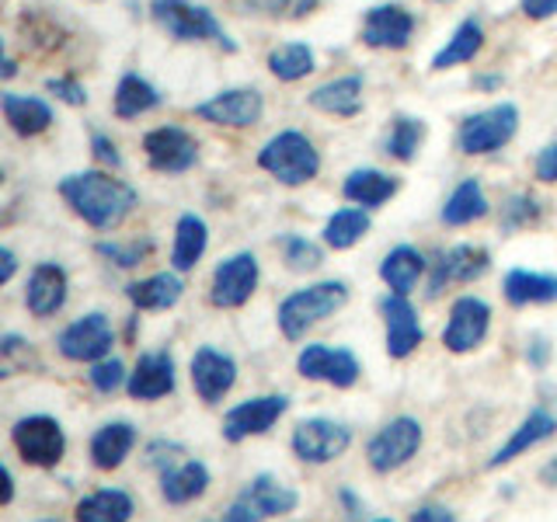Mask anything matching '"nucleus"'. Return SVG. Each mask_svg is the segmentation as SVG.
Here are the masks:
<instances>
[{"label":"nucleus","mask_w":557,"mask_h":522,"mask_svg":"<svg viewBox=\"0 0 557 522\" xmlns=\"http://www.w3.org/2000/svg\"><path fill=\"white\" fill-rule=\"evenodd\" d=\"M60 196L87 226H95V231H115V226L133 213L139 199L133 185L119 182L104 171L70 174V178L60 182Z\"/></svg>","instance_id":"obj_1"},{"label":"nucleus","mask_w":557,"mask_h":522,"mask_svg":"<svg viewBox=\"0 0 557 522\" xmlns=\"http://www.w3.org/2000/svg\"><path fill=\"white\" fill-rule=\"evenodd\" d=\"M348 303V286L338 278H327V283H313L307 289L289 293L283 303H278V327L289 341H300L313 324H321L331 313H338Z\"/></svg>","instance_id":"obj_2"},{"label":"nucleus","mask_w":557,"mask_h":522,"mask_svg":"<svg viewBox=\"0 0 557 522\" xmlns=\"http://www.w3.org/2000/svg\"><path fill=\"white\" fill-rule=\"evenodd\" d=\"M258 167H261V171H269L278 185L296 188V185H307V182L318 178V171H321V153H318V147H313L304 133L286 129V133L272 136L269 144L261 147V153H258Z\"/></svg>","instance_id":"obj_3"},{"label":"nucleus","mask_w":557,"mask_h":522,"mask_svg":"<svg viewBox=\"0 0 557 522\" xmlns=\"http://www.w3.org/2000/svg\"><path fill=\"white\" fill-rule=\"evenodd\" d=\"M150 17L178 42H216L226 52H237V42L223 32L213 11L188 0H150Z\"/></svg>","instance_id":"obj_4"},{"label":"nucleus","mask_w":557,"mask_h":522,"mask_svg":"<svg viewBox=\"0 0 557 522\" xmlns=\"http://www.w3.org/2000/svg\"><path fill=\"white\" fill-rule=\"evenodd\" d=\"M296 505H300V495L289 484H283L272 474H258L240 487V495L226 509L223 522H265V519L289 515Z\"/></svg>","instance_id":"obj_5"},{"label":"nucleus","mask_w":557,"mask_h":522,"mask_svg":"<svg viewBox=\"0 0 557 522\" xmlns=\"http://www.w3.org/2000/svg\"><path fill=\"white\" fill-rule=\"evenodd\" d=\"M516 129H519V109L512 101H502V104H492V109L474 112L460 122L457 147L467 157H484V153H495L509 144Z\"/></svg>","instance_id":"obj_6"},{"label":"nucleus","mask_w":557,"mask_h":522,"mask_svg":"<svg viewBox=\"0 0 557 522\" xmlns=\"http://www.w3.org/2000/svg\"><path fill=\"white\" fill-rule=\"evenodd\" d=\"M422 439H425L422 422L400 414L373 435L370 446H366V460H370L376 474H394V470L414 460V452L422 449Z\"/></svg>","instance_id":"obj_7"},{"label":"nucleus","mask_w":557,"mask_h":522,"mask_svg":"<svg viewBox=\"0 0 557 522\" xmlns=\"http://www.w3.org/2000/svg\"><path fill=\"white\" fill-rule=\"evenodd\" d=\"M11 443L17 449V457L32 467H57L66 452V435L63 425L49 414H28L17 418L11 428Z\"/></svg>","instance_id":"obj_8"},{"label":"nucleus","mask_w":557,"mask_h":522,"mask_svg":"<svg viewBox=\"0 0 557 522\" xmlns=\"http://www.w3.org/2000/svg\"><path fill=\"white\" fill-rule=\"evenodd\" d=\"M289 446L304 463L321 467L345 457V449L352 446V432L342 422H331V418H307V422L293 428Z\"/></svg>","instance_id":"obj_9"},{"label":"nucleus","mask_w":557,"mask_h":522,"mask_svg":"<svg viewBox=\"0 0 557 522\" xmlns=\"http://www.w3.org/2000/svg\"><path fill=\"white\" fill-rule=\"evenodd\" d=\"M258 289V258L251 251H237L220 261L209 283V303L220 310H237L255 296Z\"/></svg>","instance_id":"obj_10"},{"label":"nucleus","mask_w":557,"mask_h":522,"mask_svg":"<svg viewBox=\"0 0 557 522\" xmlns=\"http://www.w3.org/2000/svg\"><path fill=\"white\" fill-rule=\"evenodd\" d=\"M296 370H300L304 380H318L338 390L356 387L362 376V365L348 348H327V345H304L300 356H296Z\"/></svg>","instance_id":"obj_11"},{"label":"nucleus","mask_w":557,"mask_h":522,"mask_svg":"<svg viewBox=\"0 0 557 522\" xmlns=\"http://www.w3.org/2000/svg\"><path fill=\"white\" fill-rule=\"evenodd\" d=\"M286 411H289L286 394H265V397L240 400V405H234L223 414V439L244 443V439H251V435H265Z\"/></svg>","instance_id":"obj_12"},{"label":"nucleus","mask_w":557,"mask_h":522,"mask_svg":"<svg viewBox=\"0 0 557 522\" xmlns=\"http://www.w3.org/2000/svg\"><path fill=\"white\" fill-rule=\"evenodd\" d=\"M261 115H265V98H261V91H255V87H231V91H220L216 98L196 104V119L213 122V126H226V129L258 126Z\"/></svg>","instance_id":"obj_13"},{"label":"nucleus","mask_w":557,"mask_h":522,"mask_svg":"<svg viewBox=\"0 0 557 522\" xmlns=\"http://www.w3.org/2000/svg\"><path fill=\"white\" fill-rule=\"evenodd\" d=\"M57 345H60V356L70 362H101L112 356L115 331H112L109 318L95 310V313H87V318L70 324Z\"/></svg>","instance_id":"obj_14"},{"label":"nucleus","mask_w":557,"mask_h":522,"mask_svg":"<svg viewBox=\"0 0 557 522\" xmlns=\"http://www.w3.org/2000/svg\"><path fill=\"white\" fill-rule=\"evenodd\" d=\"M487 327H492V307H487L481 296H460V300L449 307V321L443 327V345L457 356L474 352V348L487 338Z\"/></svg>","instance_id":"obj_15"},{"label":"nucleus","mask_w":557,"mask_h":522,"mask_svg":"<svg viewBox=\"0 0 557 522\" xmlns=\"http://www.w3.org/2000/svg\"><path fill=\"white\" fill-rule=\"evenodd\" d=\"M144 153L153 171L182 174L199 161V144L182 126H157L144 136Z\"/></svg>","instance_id":"obj_16"},{"label":"nucleus","mask_w":557,"mask_h":522,"mask_svg":"<svg viewBox=\"0 0 557 522\" xmlns=\"http://www.w3.org/2000/svg\"><path fill=\"white\" fill-rule=\"evenodd\" d=\"M487 269H492V254H487L481 244H457V248H449L440 254L432 269V278H429V293L440 296L446 286H457V283H474L481 278Z\"/></svg>","instance_id":"obj_17"},{"label":"nucleus","mask_w":557,"mask_h":522,"mask_svg":"<svg viewBox=\"0 0 557 522\" xmlns=\"http://www.w3.org/2000/svg\"><path fill=\"white\" fill-rule=\"evenodd\" d=\"M237 383V362L220 352L213 345H202L191 356V387L206 400V405H220V400L234 390Z\"/></svg>","instance_id":"obj_18"},{"label":"nucleus","mask_w":557,"mask_h":522,"mask_svg":"<svg viewBox=\"0 0 557 522\" xmlns=\"http://www.w3.org/2000/svg\"><path fill=\"white\" fill-rule=\"evenodd\" d=\"M414 35V14L405 4H376L362 17V42L370 49H405Z\"/></svg>","instance_id":"obj_19"},{"label":"nucleus","mask_w":557,"mask_h":522,"mask_svg":"<svg viewBox=\"0 0 557 522\" xmlns=\"http://www.w3.org/2000/svg\"><path fill=\"white\" fill-rule=\"evenodd\" d=\"M383 324H387V356L391 359H408L418 345L425 341V331L418 324V313L408 303V296L387 293L380 300Z\"/></svg>","instance_id":"obj_20"},{"label":"nucleus","mask_w":557,"mask_h":522,"mask_svg":"<svg viewBox=\"0 0 557 522\" xmlns=\"http://www.w3.org/2000/svg\"><path fill=\"white\" fill-rule=\"evenodd\" d=\"M174 390V359L171 352H144L136 359L126 394L133 400H161Z\"/></svg>","instance_id":"obj_21"},{"label":"nucleus","mask_w":557,"mask_h":522,"mask_svg":"<svg viewBox=\"0 0 557 522\" xmlns=\"http://www.w3.org/2000/svg\"><path fill=\"white\" fill-rule=\"evenodd\" d=\"M557 432V418L547 408H533L527 418L519 422V428L509 435V443L498 446V452L487 460V470H498V467H509L512 460H519L522 452H530L533 446L547 443L550 435Z\"/></svg>","instance_id":"obj_22"},{"label":"nucleus","mask_w":557,"mask_h":522,"mask_svg":"<svg viewBox=\"0 0 557 522\" xmlns=\"http://www.w3.org/2000/svg\"><path fill=\"white\" fill-rule=\"evenodd\" d=\"M66 272L57 261H42V265L32 269L28 289H25V303L32 318H52L63 303H66Z\"/></svg>","instance_id":"obj_23"},{"label":"nucleus","mask_w":557,"mask_h":522,"mask_svg":"<svg viewBox=\"0 0 557 522\" xmlns=\"http://www.w3.org/2000/svg\"><path fill=\"white\" fill-rule=\"evenodd\" d=\"M310 104L324 115L335 119H356L362 112V77L348 74V77H335L321 87L310 91Z\"/></svg>","instance_id":"obj_24"},{"label":"nucleus","mask_w":557,"mask_h":522,"mask_svg":"<svg viewBox=\"0 0 557 522\" xmlns=\"http://www.w3.org/2000/svg\"><path fill=\"white\" fill-rule=\"evenodd\" d=\"M209 248V226L202 216L196 213H185L174 226V248H171V265L174 272H191L202 261Z\"/></svg>","instance_id":"obj_25"},{"label":"nucleus","mask_w":557,"mask_h":522,"mask_svg":"<svg viewBox=\"0 0 557 522\" xmlns=\"http://www.w3.org/2000/svg\"><path fill=\"white\" fill-rule=\"evenodd\" d=\"M505 300L512 307H536V303H554L557 300V275L544 272H527V269H512L502 283Z\"/></svg>","instance_id":"obj_26"},{"label":"nucleus","mask_w":557,"mask_h":522,"mask_svg":"<svg viewBox=\"0 0 557 522\" xmlns=\"http://www.w3.org/2000/svg\"><path fill=\"white\" fill-rule=\"evenodd\" d=\"M0 109H4L8 126L17 136H39L52 126V109L42 98H28V95H0Z\"/></svg>","instance_id":"obj_27"},{"label":"nucleus","mask_w":557,"mask_h":522,"mask_svg":"<svg viewBox=\"0 0 557 522\" xmlns=\"http://www.w3.org/2000/svg\"><path fill=\"white\" fill-rule=\"evenodd\" d=\"M136 446V428L129 422H109L91 435V463L98 470H115Z\"/></svg>","instance_id":"obj_28"},{"label":"nucleus","mask_w":557,"mask_h":522,"mask_svg":"<svg viewBox=\"0 0 557 522\" xmlns=\"http://www.w3.org/2000/svg\"><path fill=\"white\" fill-rule=\"evenodd\" d=\"M185 283L174 272H157L150 278H139V283L126 286V296L136 310H168L182 300Z\"/></svg>","instance_id":"obj_29"},{"label":"nucleus","mask_w":557,"mask_h":522,"mask_svg":"<svg viewBox=\"0 0 557 522\" xmlns=\"http://www.w3.org/2000/svg\"><path fill=\"white\" fill-rule=\"evenodd\" d=\"M209 487V470L199 460H185L168 474H161V495L168 505H188L206 495Z\"/></svg>","instance_id":"obj_30"},{"label":"nucleus","mask_w":557,"mask_h":522,"mask_svg":"<svg viewBox=\"0 0 557 522\" xmlns=\"http://www.w3.org/2000/svg\"><path fill=\"white\" fill-rule=\"evenodd\" d=\"M342 191H345V199L356 202L359 209H376L397 191V178H391V174H383L376 167H359L345 178Z\"/></svg>","instance_id":"obj_31"},{"label":"nucleus","mask_w":557,"mask_h":522,"mask_svg":"<svg viewBox=\"0 0 557 522\" xmlns=\"http://www.w3.org/2000/svg\"><path fill=\"white\" fill-rule=\"evenodd\" d=\"M422 275H425V258L418 254L414 248H408V244H400V248H394L387 258L380 261V278L397 296H408Z\"/></svg>","instance_id":"obj_32"},{"label":"nucleus","mask_w":557,"mask_h":522,"mask_svg":"<svg viewBox=\"0 0 557 522\" xmlns=\"http://www.w3.org/2000/svg\"><path fill=\"white\" fill-rule=\"evenodd\" d=\"M77 522H129L133 498L122 487H101V492L77 501Z\"/></svg>","instance_id":"obj_33"},{"label":"nucleus","mask_w":557,"mask_h":522,"mask_svg":"<svg viewBox=\"0 0 557 522\" xmlns=\"http://www.w3.org/2000/svg\"><path fill=\"white\" fill-rule=\"evenodd\" d=\"M484 49V28L474 17H467V22L457 25V32L449 35V42L432 57V70H449V66H460V63H470Z\"/></svg>","instance_id":"obj_34"},{"label":"nucleus","mask_w":557,"mask_h":522,"mask_svg":"<svg viewBox=\"0 0 557 522\" xmlns=\"http://www.w3.org/2000/svg\"><path fill=\"white\" fill-rule=\"evenodd\" d=\"M481 216H487V196H484V188H481L478 178H463L457 188H453V196L443 206V223H449V226H467V223H474Z\"/></svg>","instance_id":"obj_35"},{"label":"nucleus","mask_w":557,"mask_h":522,"mask_svg":"<svg viewBox=\"0 0 557 522\" xmlns=\"http://www.w3.org/2000/svg\"><path fill=\"white\" fill-rule=\"evenodd\" d=\"M157 104H161V91L144 80L139 74H126L119 80L115 87V115L119 119H139V115H147L153 112Z\"/></svg>","instance_id":"obj_36"},{"label":"nucleus","mask_w":557,"mask_h":522,"mask_svg":"<svg viewBox=\"0 0 557 522\" xmlns=\"http://www.w3.org/2000/svg\"><path fill=\"white\" fill-rule=\"evenodd\" d=\"M366 234H370V213H366V209H359V206L338 209V213L324 223V244H327V248H335V251L356 248V244Z\"/></svg>","instance_id":"obj_37"},{"label":"nucleus","mask_w":557,"mask_h":522,"mask_svg":"<svg viewBox=\"0 0 557 522\" xmlns=\"http://www.w3.org/2000/svg\"><path fill=\"white\" fill-rule=\"evenodd\" d=\"M269 70L278 80H304L310 70H313V49L307 42H286V46H275L269 52Z\"/></svg>","instance_id":"obj_38"},{"label":"nucleus","mask_w":557,"mask_h":522,"mask_svg":"<svg viewBox=\"0 0 557 522\" xmlns=\"http://www.w3.org/2000/svg\"><path fill=\"white\" fill-rule=\"evenodd\" d=\"M422 139H425V122L411 119V115H400L394 122L391 136H387V153L400 164H411L418 157V150H422Z\"/></svg>","instance_id":"obj_39"},{"label":"nucleus","mask_w":557,"mask_h":522,"mask_svg":"<svg viewBox=\"0 0 557 522\" xmlns=\"http://www.w3.org/2000/svg\"><path fill=\"white\" fill-rule=\"evenodd\" d=\"M283 258H286L289 272H313L324 261L318 244L300 237V234H286L283 237Z\"/></svg>","instance_id":"obj_40"},{"label":"nucleus","mask_w":557,"mask_h":522,"mask_svg":"<svg viewBox=\"0 0 557 522\" xmlns=\"http://www.w3.org/2000/svg\"><path fill=\"white\" fill-rule=\"evenodd\" d=\"M536 220H540V202L533 196H527V191H519V196H512L502 206V231L505 234L522 231V226H530Z\"/></svg>","instance_id":"obj_41"},{"label":"nucleus","mask_w":557,"mask_h":522,"mask_svg":"<svg viewBox=\"0 0 557 522\" xmlns=\"http://www.w3.org/2000/svg\"><path fill=\"white\" fill-rule=\"evenodd\" d=\"M248 4L265 14V17H278V22H300V17L313 14L321 8V0H248Z\"/></svg>","instance_id":"obj_42"},{"label":"nucleus","mask_w":557,"mask_h":522,"mask_svg":"<svg viewBox=\"0 0 557 522\" xmlns=\"http://www.w3.org/2000/svg\"><path fill=\"white\" fill-rule=\"evenodd\" d=\"M91 387L98 390V394H115L119 387H126L129 383V373H126V365H122L115 356H109V359H101V362H91Z\"/></svg>","instance_id":"obj_43"},{"label":"nucleus","mask_w":557,"mask_h":522,"mask_svg":"<svg viewBox=\"0 0 557 522\" xmlns=\"http://www.w3.org/2000/svg\"><path fill=\"white\" fill-rule=\"evenodd\" d=\"M28 362H35V356L25 338H17V335L0 338V370H4V376H11L17 370H28Z\"/></svg>","instance_id":"obj_44"},{"label":"nucleus","mask_w":557,"mask_h":522,"mask_svg":"<svg viewBox=\"0 0 557 522\" xmlns=\"http://www.w3.org/2000/svg\"><path fill=\"white\" fill-rule=\"evenodd\" d=\"M150 248H153L150 240H144V244H139V240H133V244H98V254L112 258L119 269H133L150 254Z\"/></svg>","instance_id":"obj_45"},{"label":"nucleus","mask_w":557,"mask_h":522,"mask_svg":"<svg viewBox=\"0 0 557 522\" xmlns=\"http://www.w3.org/2000/svg\"><path fill=\"white\" fill-rule=\"evenodd\" d=\"M178 457H185V449H182L178 443L157 439V443L147 446V463H150L153 470H161V474H168V470H174L178 463H185V460H178Z\"/></svg>","instance_id":"obj_46"},{"label":"nucleus","mask_w":557,"mask_h":522,"mask_svg":"<svg viewBox=\"0 0 557 522\" xmlns=\"http://www.w3.org/2000/svg\"><path fill=\"white\" fill-rule=\"evenodd\" d=\"M46 91H49V95H57V98H60V101H66V104H74V109H81V104H87L84 84H77L74 77H49V80H46Z\"/></svg>","instance_id":"obj_47"},{"label":"nucleus","mask_w":557,"mask_h":522,"mask_svg":"<svg viewBox=\"0 0 557 522\" xmlns=\"http://www.w3.org/2000/svg\"><path fill=\"white\" fill-rule=\"evenodd\" d=\"M536 178L544 185H554L557 182V144H547L544 150L536 153Z\"/></svg>","instance_id":"obj_48"},{"label":"nucleus","mask_w":557,"mask_h":522,"mask_svg":"<svg viewBox=\"0 0 557 522\" xmlns=\"http://www.w3.org/2000/svg\"><path fill=\"white\" fill-rule=\"evenodd\" d=\"M91 150H95V157H98L101 164H109V167H122V153H119V147L112 144L109 136L95 133V136H91Z\"/></svg>","instance_id":"obj_49"},{"label":"nucleus","mask_w":557,"mask_h":522,"mask_svg":"<svg viewBox=\"0 0 557 522\" xmlns=\"http://www.w3.org/2000/svg\"><path fill=\"white\" fill-rule=\"evenodd\" d=\"M527 362L533 365V370H544V365L550 362V341H547L544 335H533V338H530Z\"/></svg>","instance_id":"obj_50"},{"label":"nucleus","mask_w":557,"mask_h":522,"mask_svg":"<svg viewBox=\"0 0 557 522\" xmlns=\"http://www.w3.org/2000/svg\"><path fill=\"white\" fill-rule=\"evenodd\" d=\"M519 11L527 17H533V22H544V17L557 14V0H522Z\"/></svg>","instance_id":"obj_51"},{"label":"nucleus","mask_w":557,"mask_h":522,"mask_svg":"<svg viewBox=\"0 0 557 522\" xmlns=\"http://www.w3.org/2000/svg\"><path fill=\"white\" fill-rule=\"evenodd\" d=\"M411 522H457L446 505H422L418 512H411Z\"/></svg>","instance_id":"obj_52"},{"label":"nucleus","mask_w":557,"mask_h":522,"mask_svg":"<svg viewBox=\"0 0 557 522\" xmlns=\"http://www.w3.org/2000/svg\"><path fill=\"white\" fill-rule=\"evenodd\" d=\"M14 269H17L14 251H11V248H0V283H11V278H14Z\"/></svg>","instance_id":"obj_53"},{"label":"nucleus","mask_w":557,"mask_h":522,"mask_svg":"<svg viewBox=\"0 0 557 522\" xmlns=\"http://www.w3.org/2000/svg\"><path fill=\"white\" fill-rule=\"evenodd\" d=\"M540 481H544L547 487H557V457H554L544 470H540Z\"/></svg>","instance_id":"obj_54"},{"label":"nucleus","mask_w":557,"mask_h":522,"mask_svg":"<svg viewBox=\"0 0 557 522\" xmlns=\"http://www.w3.org/2000/svg\"><path fill=\"white\" fill-rule=\"evenodd\" d=\"M474 84L481 87V91H495V87H502V77H478Z\"/></svg>","instance_id":"obj_55"},{"label":"nucleus","mask_w":557,"mask_h":522,"mask_svg":"<svg viewBox=\"0 0 557 522\" xmlns=\"http://www.w3.org/2000/svg\"><path fill=\"white\" fill-rule=\"evenodd\" d=\"M14 498V477H11V470L4 467V505H11Z\"/></svg>","instance_id":"obj_56"},{"label":"nucleus","mask_w":557,"mask_h":522,"mask_svg":"<svg viewBox=\"0 0 557 522\" xmlns=\"http://www.w3.org/2000/svg\"><path fill=\"white\" fill-rule=\"evenodd\" d=\"M17 74V66H14V60L11 57H4V80H11Z\"/></svg>","instance_id":"obj_57"},{"label":"nucleus","mask_w":557,"mask_h":522,"mask_svg":"<svg viewBox=\"0 0 557 522\" xmlns=\"http://www.w3.org/2000/svg\"><path fill=\"white\" fill-rule=\"evenodd\" d=\"M376 522H391V519H376Z\"/></svg>","instance_id":"obj_58"}]
</instances>
